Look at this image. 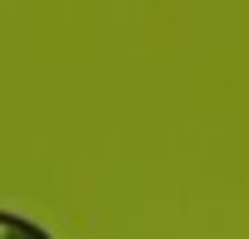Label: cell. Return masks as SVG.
I'll use <instances>...</instances> for the list:
<instances>
[{
    "label": "cell",
    "mask_w": 249,
    "mask_h": 239,
    "mask_svg": "<svg viewBox=\"0 0 249 239\" xmlns=\"http://www.w3.org/2000/svg\"><path fill=\"white\" fill-rule=\"evenodd\" d=\"M0 239H54V234H49L44 224L15 215V210H0Z\"/></svg>",
    "instance_id": "obj_1"
}]
</instances>
